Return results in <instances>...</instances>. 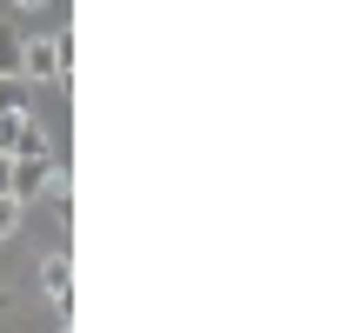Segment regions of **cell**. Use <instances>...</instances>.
<instances>
[{"instance_id": "ba28073f", "label": "cell", "mask_w": 354, "mask_h": 333, "mask_svg": "<svg viewBox=\"0 0 354 333\" xmlns=\"http://www.w3.org/2000/svg\"><path fill=\"white\" fill-rule=\"evenodd\" d=\"M14 7H20V14H34V7H47V0H14Z\"/></svg>"}, {"instance_id": "277c9868", "label": "cell", "mask_w": 354, "mask_h": 333, "mask_svg": "<svg viewBox=\"0 0 354 333\" xmlns=\"http://www.w3.org/2000/svg\"><path fill=\"white\" fill-rule=\"evenodd\" d=\"M40 287H47V300L67 314V307H74V260H67V254H47V260H40Z\"/></svg>"}, {"instance_id": "7a4b0ae2", "label": "cell", "mask_w": 354, "mask_h": 333, "mask_svg": "<svg viewBox=\"0 0 354 333\" xmlns=\"http://www.w3.org/2000/svg\"><path fill=\"white\" fill-rule=\"evenodd\" d=\"M0 154L7 160H34V154H54V140H47V127L20 107V114H0Z\"/></svg>"}, {"instance_id": "3957f363", "label": "cell", "mask_w": 354, "mask_h": 333, "mask_svg": "<svg viewBox=\"0 0 354 333\" xmlns=\"http://www.w3.org/2000/svg\"><path fill=\"white\" fill-rule=\"evenodd\" d=\"M54 174H60V160H54V154L14 160V167H7V194H14L20 207H27V200H40V194H47V187H54Z\"/></svg>"}, {"instance_id": "5b68a950", "label": "cell", "mask_w": 354, "mask_h": 333, "mask_svg": "<svg viewBox=\"0 0 354 333\" xmlns=\"http://www.w3.org/2000/svg\"><path fill=\"white\" fill-rule=\"evenodd\" d=\"M27 107V80L20 74H0V114H20Z\"/></svg>"}, {"instance_id": "52a82bcc", "label": "cell", "mask_w": 354, "mask_h": 333, "mask_svg": "<svg viewBox=\"0 0 354 333\" xmlns=\"http://www.w3.org/2000/svg\"><path fill=\"white\" fill-rule=\"evenodd\" d=\"M20 220H27V207H20L14 194H0V240H14V234H20Z\"/></svg>"}, {"instance_id": "30bf717a", "label": "cell", "mask_w": 354, "mask_h": 333, "mask_svg": "<svg viewBox=\"0 0 354 333\" xmlns=\"http://www.w3.org/2000/svg\"><path fill=\"white\" fill-rule=\"evenodd\" d=\"M60 333H67V327H60Z\"/></svg>"}, {"instance_id": "8992f818", "label": "cell", "mask_w": 354, "mask_h": 333, "mask_svg": "<svg viewBox=\"0 0 354 333\" xmlns=\"http://www.w3.org/2000/svg\"><path fill=\"white\" fill-rule=\"evenodd\" d=\"M0 74H20V27H0Z\"/></svg>"}, {"instance_id": "9c48e42d", "label": "cell", "mask_w": 354, "mask_h": 333, "mask_svg": "<svg viewBox=\"0 0 354 333\" xmlns=\"http://www.w3.org/2000/svg\"><path fill=\"white\" fill-rule=\"evenodd\" d=\"M7 167H14V160H7V154H0V194H7Z\"/></svg>"}, {"instance_id": "6da1fadb", "label": "cell", "mask_w": 354, "mask_h": 333, "mask_svg": "<svg viewBox=\"0 0 354 333\" xmlns=\"http://www.w3.org/2000/svg\"><path fill=\"white\" fill-rule=\"evenodd\" d=\"M67 67H74V40L67 34L20 40V80H67Z\"/></svg>"}]
</instances>
